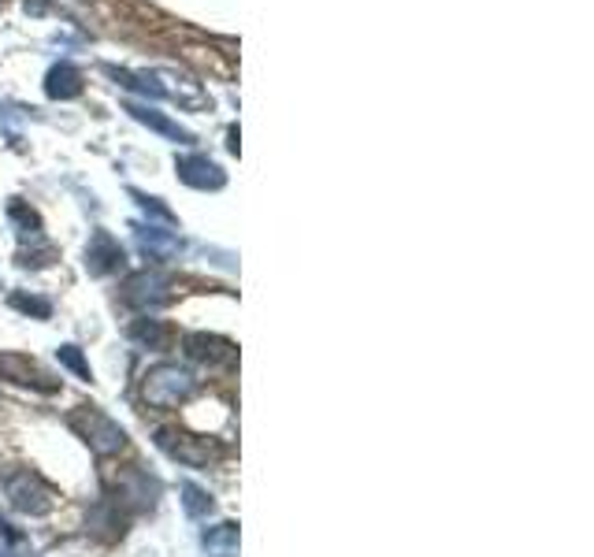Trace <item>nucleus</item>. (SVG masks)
Instances as JSON below:
<instances>
[{"instance_id": "1", "label": "nucleus", "mask_w": 594, "mask_h": 557, "mask_svg": "<svg viewBox=\"0 0 594 557\" xmlns=\"http://www.w3.org/2000/svg\"><path fill=\"white\" fill-rule=\"evenodd\" d=\"M190 390H194L190 371H182L178 364H156L142 383V397L152 409H175Z\"/></svg>"}, {"instance_id": "2", "label": "nucleus", "mask_w": 594, "mask_h": 557, "mask_svg": "<svg viewBox=\"0 0 594 557\" xmlns=\"http://www.w3.org/2000/svg\"><path fill=\"white\" fill-rule=\"evenodd\" d=\"M71 427L78 431V435L97 450L101 457H108V453H119L123 446H127V435H123V427L115 424V420H108L105 413H97V409H78V413H71Z\"/></svg>"}, {"instance_id": "3", "label": "nucleus", "mask_w": 594, "mask_h": 557, "mask_svg": "<svg viewBox=\"0 0 594 557\" xmlns=\"http://www.w3.org/2000/svg\"><path fill=\"white\" fill-rule=\"evenodd\" d=\"M5 490H8V502H12L19 513H26V516H45V513L56 509V494H52V487H45L38 476H30V472L12 476Z\"/></svg>"}, {"instance_id": "4", "label": "nucleus", "mask_w": 594, "mask_h": 557, "mask_svg": "<svg viewBox=\"0 0 594 557\" xmlns=\"http://www.w3.org/2000/svg\"><path fill=\"white\" fill-rule=\"evenodd\" d=\"M156 443H160V450H168L175 461L194 464V469H205V464H212L220 457L212 439H197V435H186V431H171V427L156 431Z\"/></svg>"}, {"instance_id": "5", "label": "nucleus", "mask_w": 594, "mask_h": 557, "mask_svg": "<svg viewBox=\"0 0 594 557\" xmlns=\"http://www.w3.org/2000/svg\"><path fill=\"white\" fill-rule=\"evenodd\" d=\"M182 346H186V357L197 361V364H208V368L234 364V357H238L234 342H227V338H220V334H186Z\"/></svg>"}, {"instance_id": "6", "label": "nucleus", "mask_w": 594, "mask_h": 557, "mask_svg": "<svg viewBox=\"0 0 594 557\" xmlns=\"http://www.w3.org/2000/svg\"><path fill=\"white\" fill-rule=\"evenodd\" d=\"M0 376L5 379H12V383H23V387H34V390H45V394H52L59 383L49 376V371H41L30 357H23V353H8V357H0Z\"/></svg>"}, {"instance_id": "7", "label": "nucleus", "mask_w": 594, "mask_h": 557, "mask_svg": "<svg viewBox=\"0 0 594 557\" xmlns=\"http://www.w3.org/2000/svg\"><path fill=\"white\" fill-rule=\"evenodd\" d=\"M86 268H89V275H112V271L123 268V250H119V242L108 231H97L89 238Z\"/></svg>"}, {"instance_id": "8", "label": "nucleus", "mask_w": 594, "mask_h": 557, "mask_svg": "<svg viewBox=\"0 0 594 557\" xmlns=\"http://www.w3.org/2000/svg\"><path fill=\"white\" fill-rule=\"evenodd\" d=\"M123 297L131 305H160L168 301V278L160 271H138L127 278V287H123Z\"/></svg>"}, {"instance_id": "9", "label": "nucleus", "mask_w": 594, "mask_h": 557, "mask_svg": "<svg viewBox=\"0 0 594 557\" xmlns=\"http://www.w3.org/2000/svg\"><path fill=\"white\" fill-rule=\"evenodd\" d=\"M178 178L186 186H197V190H220L227 182V175L220 171V164H212L208 157H178Z\"/></svg>"}, {"instance_id": "10", "label": "nucleus", "mask_w": 594, "mask_h": 557, "mask_svg": "<svg viewBox=\"0 0 594 557\" xmlns=\"http://www.w3.org/2000/svg\"><path fill=\"white\" fill-rule=\"evenodd\" d=\"M45 93L52 101H71L82 93V71L75 64H68V59H59V64L49 68L45 75Z\"/></svg>"}, {"instance_id": "11", "label": "nucleus", "mask_w": 594, "mask_h": 557, "mask_svg": "<svg viewBox=\"0 0 594 557\" xmlns=\"http://www.w3.org/2000/svg\"><path fill=\"white\" fill-rule=\"evenodd\" d=\"M127 112L138 119V123H145V127H152V131H160L164 138H175V142H194V134L190 131H182L178 123H171L168 115H160V112H152V108H145V105H127Z\"/></svg>"}, {"instance_id": "12", "label": "nucleus", "mask_w": 594, "mask_h": 557, "mask_svg": "<svg viewBox=\"0 0 594 557\" xmlns=\"http://www.w3.org/2000/svg\"><path fill=\"white\" fill-rule=\"evenodd\" d=\"M131 338H134V342H142V346H149V350H168L171 331L160 320H134L131 324Z\"/></svg>"}, {"instance_id": "13", "label": "nucleus", "mask_w": 594, "mask_h": 557, "mask_svg": "<svg viewBox=\"0 0 594 557\" xmlns=\"http://www.w3.org/2000/svg\"><path fill=\"white\" fill-rule=\"evenodd\" d=\"M8 215H12V220L19 224V234H30V238H38V227H41V220H38V212H34V208H26L23 201H12Z\"/></svg>"}, {"instance_id": "14", "label": "nucleus", "mask_w": 594, "mask_h": 557, "mask_svg": "<svg viewBox=\"0 0 594 557\" xmlns=\"http://www.w3.org/2000/svg\"><path fill=\"white\" fill-rule=\"evenodd\" d=\"M182 494H186V509H190L194 516H205V513H212V498L205 490H197L194 483H186L182 487Z\"/></svg>"}, {"instance_id": "15", "label": "nucleus", "mask_w": 594, "mask_h": 557, "mask_svg": "<svg viewBox=\"0 0 594 557\" xmlns=\"http://www.w3.org/2000/svg\"><path fill=\"white\" fill-rule=\"evenodd\" d=\"M12 305L19 308V313H34V316H41V320L52 313L49 301H41V297H26V294H15V297H12Z\"/></svg>"}, {"instance_id": "16", "label": "nucleus", "mask_w": 594, "mask_h": 557, "mask_svg": "<svg viewBox=\"0 0 594 557\" xmlns=\"http://www.w3.org/2000/svg\"><path fill=\"white\" fill-rule=\"evenodd\" d=\"M59 361H64L71 371H78V376L82 379H89V364L82 361V353H78V346H64V350H59Z\"/></svg>"}, {"instance_id": "17", "label": "nucleus", "mask_w": 594, "mask_h": 557, "mask_svg": "<svg viewBox=\"0 0 594 557\" xmlns=\"http://www.w3.org/2000/svg\"><path fill=\"white\" fill-rule=\"evenodd\" d=\"M234 539H238V528H234V524H220V532L205 535V543H208V546H231Z\"/></svg>"}, {"instance_id": "18", "label": "nucleus", "mask_w": 594, "mask_h": 557, "mask_svg": "<svg viewBox=\"0 0 594 557\" xmlns=\"http://www.w3.org/2000/svg\"><path fill=\"white\" fill-rule=\"evenodd\" d=\"M134 197H138V205H142L145 212H152V215H160V220H168V224L175 220V215H171V212H168L164 205H156V197H145V194H134Z\"/></svg>"}, {"instance_id": "19", "label": "nucleus", "mask_w": 594, "mask_h": 557, "mask_svg": "<svg viewBox=\"0 0 594 557\" xmlns=\"http://www.w3.org/2000/svg\"><path fill=\"white\" fill-rule=\"evenodd\" d=\"M30 15H41V12H49V0H26V5H23Z\"/></svg>"}, {"instance_id": "20", "label": "nucleus", "mask_w": 594, "mask_h": 557, "mask_svg": "<svg viewBox=\"0 0 594 557\" xmlns=\"http://www.w3.org/2000/svg\"><path fill=\"white\" fill-rule=\"evenodd\" d=\"M0 557H5V553H0Z\"/></svg>"}]
</instances>
